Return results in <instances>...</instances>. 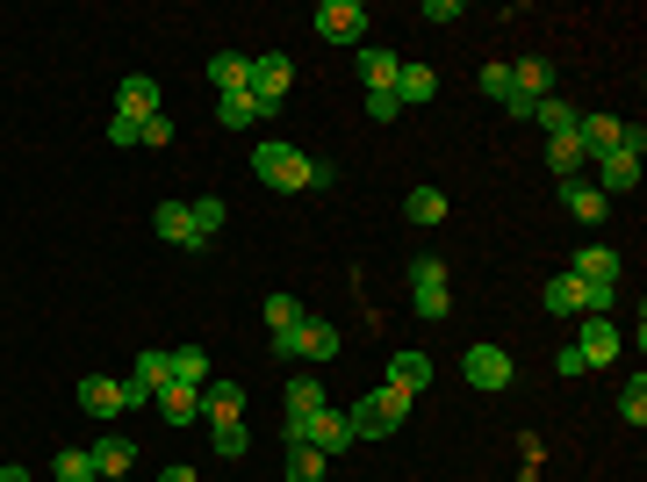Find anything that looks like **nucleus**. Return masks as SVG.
Returning a JSON list of instances; mask_svg holds the SVG:
<instances>
[{
  "mask_svg": "<svg viewBox=\"0 0 647 482\" xmlns=\"http://www.w3.org/2000/svg\"><path fill=\"white\" fill-rule=\"evenodd\" d=\"M130 382H145L151 396H159V382H173V360H166L159 345H145V353H137V368H130Z\"/></svg>",
  "mask_w": 647,
  "mask_h": 482,
  "instance_id": "7c9ffc66",
  "label": "nucleus"
},
{
  "mask_svg": "<svg viewBox=\"0 0 647 482\" xmlns=\"http://www.w3.org/2000/svg\"><path fill=\"white\" fill-rule=\"evenodd\" d=\"M252 173L267 180V188H281V194H296V188H310V159L296 152V144H281V138H267V144H252Z\"/></svg>",
  "mask_w": 647,
  "mask_h": 482,
  "instance_id": "f03ea898",
  "label": "nucleus"
},
{
  "mask_svg": "<svg viewBox=\"0 0 647 482\" xmlns=\"http://www.w3.org/2000/svg\"><path fill=\"white\" fill-rule=\"evenodd\" d=\"M288 80H296L288 51H259V58H252V101H259L267 116H281V101H288Z\"/></svg>",
  "mask_w": 647,
  "mask_h": 482,
  "instance_id": "39448f33",
  "label": "nucleus"
},
{
  "mask_svg": "<svg viewBox=\"0 0 647 482\" xmlns=\"http://www.w3.org/2000/svg\"><path fill=\"white\" fill-rule=\"evenodd\" d=\"M324 411V382L317 374H296V382H288V425H302V418H317Z\"/></svg>",
  "mask_w": 647,
  "mask_h": 482,
  "instance_id": "bb28decb",
  "label": "nucleus"
},
{
  "mask_svg": "<svg viewBox=\"0 0 647 482\" xmlns=\"http://www.w3.org/2000/svg\"><path fill=\"white\" fill-rule=\"evenodd\" d=\"M209 80H216V94H245V87H252V58H245V51H216Z\"/></svg>",
  "mask_w": 647,
  "mask_h": 482,
  "instance_id": "6ab92c4d",
  "label": "nucleus"
},
{
  "mask_svg": "<svg viewBox=\"0 0 647 482\" xmlns=\"http://www.w3.org/2000/svg\"><path fill=\"white\" fill-rule=\"evenodd\" d=\"M281 440H302V446H317V454L331 461V454H346V446H352V425H346V411L324 403V411L302 418V425H281Z\"/></svg>",
  "mask_w": 647,
  "mask_h": 482,
  "instance_id": "7ed1b4c3",
  "label": "nucleus"
},
{
  "mask_svg": "<svg viewBox=\"0 0 647 482\" xmlns=\"http://www.w3.org/2000/svg\"><path fill=\"white\" fill-rule=\"evenodd\" d=\"M410 403H418V396H404V389H389V382H381V389H367V396L346 411L352 440H389L396 425H410Z\"/></svg>",
  "mask_w": 647,
  "mask_h": 482,
  "instance_id": "f257e3e1",
  "label": "nucleus"
},
{
  "mask_svg": "<svg viewBox=\"0 0 647 482\" xmlns=\"http://www.w3.org/2000/svg\"><path fill=\"white\" fill-rule=\"evenodd\" d=\"M619 418H626V425H647V374L640 368H634V382L619 389Z\"/></svg>",
  "mask_w": 647,
  "mask_h": 482,
  "instance_id": "473e14b6",
  "label": "nucleus"
},
{
  "mask_svg": "<svg viewBox=\"0 0 647 482\" xmlns=\"http://www.w3.org/2000/svg\"><path fill=\"white\" fill-rule=\"evenodd\" d=\"M431 94H439V72L418 66V58H404V66H396V101H410V109H418V101H431Z\"/></svg>",
  "mask_w": 647,
  "mask_h": 482,
  "instance_id": "5701e85b",
  "label": "nucleus"
},
{
  "mask_svg": "<svg viewBox=\"0 0 647 482\" xmlns=\"http://www.w3.org/2000/svg\"><path fill=\"white\" fill-rule=\"evenodd\" d=\"M554 368H561L568 382H576V374H590V368H583V353H576V345H561V353H554Z\"/></svg>",
  "mask_w": 647,
  "mask_h": 482,
  "instance_id": "37998d69",
  "label": "nucleus"
},
{
  "mask_svg": "<svg viewBox=\"0 0 647 482\" xmlns=\"http://www.w3.org/2000/svg\"><path fill=\"white\" fill-rule=\"evenodd\" d=\"M460 374H468L475 389H511V353H504V345H468V353H460Z\"/></svg>",
  "mask_w": 647,
  "mask_h": 482,
  "instance_id": "0eeeda50",
  "label": "nucleus"
},
{
  "mask_svg": "<svg viewBox=\"0 0 647 482\" xmlns=\"http://www.w3.org/2000/svg\"><path fill=\"white\" fill-rule=\"evenodd\" d=\"M404 217L418 223V231H431V223H446V194L439 188H410L404 194Z\"/></svg>",
  "mask_w": 647,
  "mask_h": 482,
  "instance_id": "cd10ccee",
  "label": "nucleus"
},
{
  "mask_svg": "<svg viewBox=\"0 0 647 482\" xmlns=\"http://www.w3.org/2000/svg\"><path fill=\"white\" fill-rule=\"evenodd\" d=\"M396 66H404L396 51H381V43H360V80H367V94H396Z\"/></svg>",
  "mask_w": 647,
  "mask_h": 482,
  "instance_id": "f3484780",
  "label": "nucleus"
},
{
  "mask_svg": "<svg viewBox=\"0 0 647 482\" xmlns=\"http://www.w3.org/2000/svg\"><path fill=\"white\" fill-rule=\"evenodd\" d=\"M216 123H223V130H252V123H267V109L252 101V87H245V94H216Z\"/></svg>",
  "mask_w": 647,
  "mask_h": 482,
  "instance_id": "a878e982",
  "label": "nucleus"
},
{
  "mask_svg": "<svg viewBox=\"0 0 647 482\" xmlns=\"http://www.w3.org/2000/svg\"><path fill=\"white\" fill-rule=\"evenodd\" d=\"M80 411H87V418H122V382L87 374V382H80Z\"/></svg>",
  "mask_w": 647,
  "mask_h": 482,
  "instance_id": "aec40b11",
  "label": "nucleus"
},
{
  "mask_svg": "<svg viewBox=\"0 0 647 482\" xmlns=\"http://www.w3.org/2000/svg\"><path fill=\"white\" fill-rule=\"evenodd\" d=\"M108 144H116V152H122V144H137V123H130V116H108Z\"/></svg>",
  "mask_w": 647,
  "mask_h": 482,
  "instance_id": "79ce46f5",
  "label": "nucleus"
},
{
  "mask_svg": "<svg viewBox=\"0 0 647 482\" xmlns=\"http://www.w3.org/2000/svg\"><path fill=\"white\" fill-rule=\"evenodd\" d=\"M58 482H94V454H87V446H66V454H58Z\"/></svg>",
  "mask_w": 647,
  "mask_h": 482,
  "instance_id": "e433bc0d",
  "label": "nucleus"
},
{
  "mask_svg": "<svg viewBox=\"0 0 647 482\" xmlns=\"http://www.w3.org/2000/svg\"><path fill=\"white\" fill-rule=\"evenodd\" d=\"M288 475H296V482H317L324 475V454H317V446H302V440H288Z\"/></svg>",
  "mask_w": 647,
  "mask_h": 482,
  "instance_id": "f704fd0d",
  "label": "nucleus"
},
{
  "mask_svg": "<svg viewBox=\"0 0 647 482\" xmlns=\"http://www.w3.org/2000/svg\"><path fill=\"white\" fill-rule=\"evenodd\" d=\"M116 116H130V123L145 130L151 116H159V80H145V72H137V80H122V101H116Z\"/></svg>",
  "mask_w": 647,
  "mask_h": 482,
  "instance_id": "2eb2a0df",
  "label": "nucleus"
},
{
  "mask_svg": "<svg viewBox=\"0 0 647 482\" xmlns=\"http://www.w3.org/2000/svg\"><path fill=\"white\" fill-rule=\"evenodd\" d=\"M151 231L166 238L173 252H202V238H195V217H188V202H159V217H151Z\"/></svg>",
  "mask_w": 647,
  "mask_h": 482,
  "instance_id": "9b49d317",
  "label": "nucleus"
},
{
  "mask_svg": "<svg viewBox=\"0 0 647 482\" xmlns=\"http://www.w3.org/2000/svg\"><path fill=\"white\" fill-rule=\"evenodd\" d=\"M576 353H583V368H611V360H619V324H611V318H583L576 324Z\"/></svg>",
  "mask_w": 647,
  "mask_h": 482,
  "instance_id": "6e6552de",
  "label": "nucleus"
},
{
  "mask_svg": "<svg viewBox=\"0 0 647 482\" xmlns=\"http://www.w3.org/2000/svg\"><path fill=\"white\" fill-rule=\"evenodd\" d=\"M539 303H547L554 318H590V281H576V274H554Z\"/></svg>",
  "mask_w": 647,
  "mask_h": 482,
  "instance_id": "f8f14e48",
  "label": "nucleus"
},
{
  "mask_svg": "<svg viewBox=\"0 0 647 482\" xmlns=\"http://www.w3.org/2000/svg\"><path fill=\"white\" fill-rule=\"evenodd\" d=\"M151 403L166 411V425H195V418H202V389H188V382H159Z\"/></svg>",
  "mask_w": 647,
  "mask_h": 482,
  "instance_id": "dca6fc26",
  "label": "nucleus"
},
{
  "mask_svg": "<svg viewBox=\"0 0 647 482\" xmlns=\"http://www.w3.org/2000/svg\"><path fill=\"white\" fill-rule=\"evenodd\" d=\"M561 209H568V217H583V223H605L611 217V202H605V194H597V180H561Z\"/></svg>",
  "mask_w": 647,
  "mask_h": 482,
  "instance_id": "4468645a",
  "label": "nucleus"
},
{
  "mask_svg": "<svg viewBox=\"0 0 647 482\" xmlns=\"http://www.w3.org/2000/svg\"><path fill=\"white\" fill-rule=\"evenodd\" d=\"M288 339H296V360H331V353H338V331L324 324V318H302Z\"/></svg>",
  "mask_w": 647,
  "mask_h": 482,
  "instance_id": "4be33fe9",
  "label": "nucleus"
},
{
  "mask_svg": "<svg viewBox=\"0 0 647 482\" xmlns=\"http://www.w3.org/2000/svg\"><path fill=\"white\" fill-rule=\"evenodd\" d=\"M482 94H489V101L511 94V66H482Z\"/></svg>",
  "mask_w": 647,
  "mask_h": 482,
  "instance_id": "ea45409f",
  "label": "nucleus"
},
{
  "mask_svg": "<svg viewBox=\"0 0 647 482\" xmlns=\"http://www.w3.org/2000/svg\"><path fill=\"white\" fill-rule=\"evenodd\" d=\"M209 446H216L223 461H238V454H245V425H238V418H230V425H209Z\"/></svg>",
  "mask_w": 647,
  "mask_h": 482,
  "instance_id": "4c0bfd02",
  "label": "nucleus"
},
{
  "mask_svg": "<svg viewBox=\"0 0 647 482\" xmlns=\"http://www.w3.org/2000/svg\"><path fill=\"white\" fill-rule=\"evenodd\" d=\"M576 144H583V159H605L626 144V123L619 116H576Z\"/></svg>",
  "mask_w": 647,
  "mask_h": 482,
  "instance_id": "1a4fd4ad",
  "label": "nucleus"
},
{
  "mask_svg": "<svg viewBox=\"0 0 647 482\" xmlns=\"http://www.w3.org/2000/svg\"><path fill=\"white\" fill-rule=\"evenodd\" d=\"M202 418H209V425L245 418V389H238V382H202Z\"/></svg>",
  "mask_w": 647,
  "mask_h": 482,
  "instance_id": "412c9836",
  "label": "nucleus"
},
{
  "mask_svg": "<svg viewBox=\"0 0 647 482\" xmlns=\"http://www.w3.org/2000/svg\"><path fill=\"white\" fill-rule=\"evenodd\" d=\"M576 281H590V289H619V252H611V245H583L576 252Z\"/></svg>",
  "mask_w": 647,
  "mask_h": 482,
  "instance_id": "a211bd4d",
  "label": "nucleus"
},
{
  "mask_svg": "<svg viewBox=\"0 0 647 482\" xmlns=\"http://www.w3.org/2000/svg\"><path fill=\"white\" fill-rule=\"evenodd\" d=\"M0 482H29V469H14V461H8V469H0Z\"/></svg>",
  "mask_w": 647,
  "mask_h": 482,
  "instance_id": "c03bdc74",
  "label": "nucleus"
},
{
  "mask_svg": "<svg viewBox=\"0 0 647 482\" xmlns=\"http://www.w3.org/2000/svg\"><path fill=\"white\" fill-rule=\"evenodd\" d=\"M425 382H431V360L418 353V345H404V353L389 360V389H404V396H418Z\"/></svg>",
  "mask_w": 647,
  "mask_h": 482,
  "instance_id": "b1692460",
  "label": "nucleus"
},
{
  "mask_svg": "<svg viewBox=\"0 0 647 482\" xmlns=\"http://www.w3.org/2000/svg\"><path fill=\"white\" fill-rule=\"evenodd\" d=\"M410 303H418V318H446V310H454L439 252H418V260H410Z\"/></svg>",
  "mask_w": 647,
  "mask_h": 482,
  "instance_id": "20e7f679",
  "label": "nucleus"
},
{
  "mask_svg": "<svg viewBox=\"0 0 647 482\" xmlns=\"http://www.w3.org/2000/svg\"><path fill=\"white\" fill-rule=\"evenodd\" d=\"M188 217H195V238H202V245H209L216 231H223V202H216V194H202V202H188Z\"/></svg>",
  "mask_w": 647,
  "mask_h": 482,
  "instance_id": "72a5a7b5",
  "label": "nucleus"
},
{
  "mask_svg": "<svg viewBox=\"0 0 647 482\" xmlns=\"http://www.w3.org/2000/svg\"><path fill=\"white\" fill-rule=\"evenodd\" d=\"M532 123L547 130V138H576V109H568L561 94H547V101H539V109H532Z\"/></svg>",
  "mask_w": 647,
  "mask_h": 482,
  "instance_id": "c85d7f7f",
  "label": "nucleus"
},
{
  "mask_svg": "<svg viewBox=\"0 0 647 482\" xmlns=\"http://www.w3.org/2000/svg\"><path fill=\"white\" fill-rule=\"evenodd\" d=\"M396 109H404L396 94H367V123H396Z\"/></svg>",
  "mask_w": 647,
  "mask_h": 482,
  "instance_id": "a19ab883",
  "label": "nucleus"
},
{
  "mask_svg": "<svg viewBox=\"0 0 647 482\" xmlns=\"http://www.w3.org/2000/svg\"><path fill=\"white\" fill-rule=\"evenodd\" d=\"M302 318H310V310H302L296 295H267V324H273V331H296Z\"/></svg>",
  "mask_w": 647,
  "mask_h": 482,
  "instance_id": "c9c22d12",
  "label": "nucleus"
},
{
  "mask_svg": "<svg viewBox=\"0 0 647 482\" xmlns=\"http://www.w3.org/2000/svg\"><path fill=\"white\" fill-rule=\"evenodd\" d=\"M166 482H195V469H166Z\"/></svg>",
  "mask_w": 647,
  "mask_h": 482,
  "instance_id": "a18cd8bd",
  "label": "nucleus"
},
{
  "mask_svg": "<svg viewBox=\"0 0 647 482\" xmlns=\"http://www.w3.org/2000/svg\"><path fill=\"white\" fill-rule=\"evenodd\" d=\"M317 37L324 43H367V8H360V0H324V8H317Z\"/></svg>",
  "mask_w": 647,
  "mask_h": 482,
  "instance_id": "423d86ee",
  "label": "nucleus"
},
{
  "mask_svg": "<svg viewBox=\"0 0 647 482\" xmlns=\"http://www.w3.org/2000/svg\"><path fill=\"white\" fill-rule=\"evenodd\" d=\"M626 188H640V152H626V144H619V152L597 159V194L611 202V194H626Z\"/></svg>",
  "mask_w": 647,
  "mask_h": 482,
  "instance_id": "9d476101",
  "label": "nucleus"
},
{
  "mask_svg": "<svg viewBox=\"0 0 647 482\" xmlns=\"http://www.w3.org/2000/svg\"><path fill=\"white\" fill-rule=\"evenodd\" d=\"M166 360H173V382H188V389L209 382V353H202V345H173Z\"/></svg>",
  "mask_w": 647,
  "mask_h": 482,
  "instance_id": "c756f323",
  "label": "nucleus"
},
{
  "mask_svg": "<svg viewBox=\"0 0 647 482\" xmlns=\"http://www.w3.org/2000/svg\"><path fill=\"white\" fill-rule=\"evenodd\" d=\"M87 454H94V482H122V475L137 469V446H130V440H116V432H108V440H94Z\"/></svg>",
  "mask_w": 647,
  "mask_h": 482,
  "instance_id": "ddd939ff",
  "label": "nucleus"
},
{
  "mask_svg": "<svg viewBox=\"0 0 647 482\" xmlns=\"http://www.w3.org/2000/svg\"><path fill=\"white\" fill-rule=\"evenodd\" d=\"M137 144H173V116H166V109H159V116H151V123H145V130H137Z\"/></svg>",
  "mask_w": 647,
  "mask_h": 482,
  "instance_id": "58836bf2",
  "label": "nucleus"
},
{
  "mask_svg": "<svg viewBox=\"0 0 647 482\" xmlns=\"http://www.w3.org/2000/svg\"><path fill=\"white\" fill-rule=\"evenodd\" d=\"M547 165H554L561 180H576V173H583V144H576V138H547Z\"/></svg>",
  "mask_w": 647,
  "mask_h": 482,
  "instance_id": "2f4dec72",
  "label": "nucleus"
},
{
  "mask_svg": "<svg viewBox=\"0 0 647 482\" xmlns=\"http://www.w3.org/2000/svg\"><path fill=\"white\" fill-rule=\"evenodd\" d=\"M511 94L547 101L554 94V66H547V58H518V66H511Z\"/></svg>",
  "mask_w": 647,
  "mask_h": 482,
  "instance_id": "393cba45",
  "label": "nucleus"
}]
</instances>
